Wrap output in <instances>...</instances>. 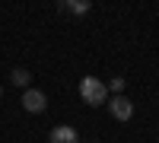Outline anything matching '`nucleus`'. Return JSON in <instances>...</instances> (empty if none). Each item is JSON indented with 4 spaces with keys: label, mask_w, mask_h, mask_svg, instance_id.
<instances>
[{
    "label": "nucleus",
    "mask_w": 159,
    "mask_h": 143,
    "mask_svg": "<svg viewBox=\"0 0 159 143\" xmlns=\"http://www.w3.org/2000/svg\"><path fill=\"white\" fill-rule=\"evenodd\" d=\"M29 80H32V73H29V70H22V67H16V70L10 73V83L16 86V89H29Z\"/></svg>",
    "instance_id": "obj_6"
},
{
    "label": "nucleus",
    "mask_w": 159,
    "mask_h": 143,
    "mask_svg": "<svg viewBox=\"0 0 159 143\" xmlns=\"http://www.w3.org/2000/svg\"><path fill=\"white\" fill-rule=\"evenodd\" d=\"M105 89H111L115 96H124V76H111V80H108V86H105Z\"/></svg>",
    "instance_id": "obj_7"
},
{
    "label": "nucleus",
    "mask_w": 159,
    "mask_h": 143,
    "mask_svg": "<svg viewBox=\"0 0 159 143\" xmlns=\"http://www.w3.org/2000/svg\"><path fill=\"white\" fill-rule=\"evenodd\" d=\"M22 108L29 111V114L45 111L48 108V96L42 92V89H25V92H22Z\"/></svg>",
    "instance_id": "obj_3"
},
{
    "label": "nucleus",
    "mask_w": 159,
    "mask_h": 143,
    "mask_svg": "<svg viewBox=\"0 0 159 143\" xmlns=\"http://www.w3.org/2000/svg\"><path fill=\"white\" fill-rule=\"evenodd\" d=\"M0 96H3V89H0Z\"/></svg>",
    "instance_id": "obj_8"
},
{
    "label": "nucleus",
    "mask_w": 159,
    "mask_h": 143,
    "mask_svg": "<svg viewBox=\"0 0 159 143\" xmlns=\"http://www.w3.org/2000/svg\"><path fill=\"white\" fill-rule=\"evenodd\" d=\"M80 99H83L86 105H105V102H108V89H105V83L96 80V76H83V80H80Z\"/></svg>",
    "instance_id": "obj_1"
},
{
    "label": "nucleus",
    "mask_w": 159,
    "mask_h": 143,
    "mask_svg": "<svg viewBox=\"0 0 159 143\" xmlns=\"http://www.w3.org/2000/svg\"><path fill=\"white\" fill-rule=\"evenodd\" d=\"M48 143H80V137H76V131L70 124H57V127H51Z\"/></svg>",
    "instance_id": "obj_4"
},
{
    "label": "nucleus",
    "mask_w": 159,
    "mask_h": 143,
    "mask_svg": "<svg viewBox=\"0 0 159 143\" xmlns=\"http://www.w3.org/2000/svg\"><path fill=\"white\" fill-rule=\"evenodd\" d=\"M108 111L115 121H130L134 118V102L127 96H115V99H108Z\"/></svg>",
    "instance_id": "obj_2"
},
{
    "label": "nucleus",
    "mask_w": 159,
    "mask_h": 143,
    "mask_svg": "<svg viewBox=\"0 0 159 143\" xmlns=\"http://www.w3.org/2000/svg\"><path fill=\"white\" fill-rule=\"evenodd\" d=\"M89 0H67V3H61L64 13H73V16H83V13H89Z\"/></svg>",
    "instance_id": "obj_5"
}]
</instances>
